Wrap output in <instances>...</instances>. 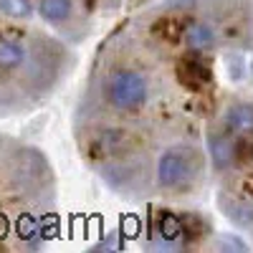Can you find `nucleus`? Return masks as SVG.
<instances>
[{"instance_id": "423d86ee", "label": "nucleus", "mask_w": 253, "mask_h": 253, "mask_svg": "<svg viewBox=\"0 0 253 253\" xmlns=\"http://www.w3.org/2000/svg\"><path fill=\"white\" fill-rule=\"evenodd\" d=\"M155 228H157V236H160V241H162L165 246L180 243V238L185 236V230H187V225L182 223V218H180V215H172V213H162V215L157 218Z\"/></svg>"}, {"instance_id": "39448f33", "label": "nucleus", "mask_w": 253, "mask_h": 253, "mask_svg": "<svg viewBox=\"0 0 253 253\" xmlns=\"http://www.w3.org/2000/svg\"><path fill=\"white\" fill-rule=\"evenodd\" d=\"M225 126L233 134H246L253 132V104L238 101L225 112Z\"/></svg>"}, {"instance_id": "7ed1b4c3", "label": "nucleus", "mask_w": 253, "mask_h": 253, "mask_svg": "<svg viewBox=\"0 0 253 253\" xmlns=\"http://www.w3.org/2000/svg\"><path fill=\"white\" fill-rule=\"evenodd\" d=\"M126 139H129V137H126V132L107 126V129L94 132V137L89 139V152L94 157H112V155H117V152L124 150Z\"/></svg>"}, {"instance_id": "6e6552de", "label": "nucleus", "mask_w": 253, "mask_h": 253, "mask_svg": "<svg viewBox=\"0 0 253 253\" xmlns=\"http://www.w3.org/2000/svg\"><path fill=\"white\" fill-rule=\"evenodd\" d=\"M26 61V48L20 41L8 38V36H0V69L3 71H13L18 69L20 63Z\"/></svg>"}, {"instance_id": "f03ea898", "label": "nucleus", "mask_w": 253, "mask_h": 253, "mask_svg": "<svg viewBox=\"0 0 253 253\" xmlns=\"http://www.w3.org/2000/svg\"><path fill=\"white\" fill-rule=\"evenodd\" d=\"M195 172V157L182 147H170L157 160V182L165 190L187 187Z\"/></svg>"}, {"instance_id": "1a4fd4ad", "label": "nucleus", "mask_w": 253, "mask_h": 253, "mask_svg": "<svg viewBox=\"0 0 253 253\" xmlns=\"http://www.w3.org/2000/svg\"><path fill=\"white\" fill-rule=\"evenodd\" d=\"M185 43L193 51H208L215 46V33L205 23H190L185 28Z\"/></svg>"}, {"instance_id": "0eeeda50", "label": "nucleus", "mask_w": 253, "mask_h": 253, "mask_svg": "<svg viewBox=\"0 0 253 253\" xmlns=\"http://www.w3.org/2000/svg\"><path fill=\"white\" fill-rule=\"evenodd\" d=\"M38 13L46 23H66L74 15V0H38Z\"/></svg>"}, {"instance_id": "9d476101", "label": "nucleus", "mask_w": 253, "mask_h": 253, "mask_svg": "<svg viewBox=\"0 0 253 253\" xmlns=\"http://www.w3.org/2000/svg\"><path fill=\"white\" fill-rule=\"evenodd\" d=\"M33 3L31 0H0V13L8 15V18H15V20H26L33 15Z\"/></svg>"}, {"instance_id": "9b49d317", "label": "nucleus", "mask_w": 253, "mask_h": 253, "mask_svg": "<svg viewBox=\"0 0 253 253\" xmlns=\"http://www.w3.org/2000/svg\"><path fill=\"white\" fill-rule=\"evenodd\" d=\"M223 205H225V203H223ZM223 210H225V215H228V218H233L238 225H253V205H251V203H241V200H236V203L225 205Z\"/></svg>"}, {"instance_id": "20e7f679", "label": "nucleus", "mask_w": 253, "mask_h": 253, "mask_svg": "<svg viewBox=\"0 0 253 253\" xmlns=\"http://www.w3.org/2000/svg\"><path fill=\"white\" fill-rule=\"evenodd\" d=\"M208 155L218 170H228L236 162V139L228 132H210L208 134Z\"/></svg>"}, {"instance_id": "4468645a", "label": "nucleus", "mask_w": 253, "mask_h": 253, "mask_svg": "<svg viewBox=\"0 0 253 253\" xmlns=\"http://www.w3.org/2000/svg\"><path fill=\"white\" fill-rule=\"evenodd\" d=\"M251 71H253V63H251Z\"/></svg>"}, {"instance_id": "f8f14e48", "label": "nucleus", "mask_w": 253, "mask_h": 253, "mask_svg": "<svg viewBox=\"0 0 253 253\" xmlns=\"http://www.w3.org/2000/svg\"><path fill=\"white\" fill-rule=\"evenodd\" d=\"M18 236L23 238L26 243H38L41 241V223L36 220V218H20V223H18Z\"/></svg>"}, {"instance_id": "f257e3e1", "label": "nucleus", "mask_w": 253, "mask_h": 253, "mask_svg": "<svg viewBox=\"0 0 253 253\" xmlns=\"http://www.w3.org/2000/svg\"><path fill=\"white\" fill-rule=\"evenodd\" d=\"M104 91H107V99L112 107H117L122 112H132V109H139L147 101L150 86H147V79L142 74L122 69L107 79V89Z\"/></svg>"}, {"instance_id": "ddd939ff", "label": "nucleus", "mask_w": 253, "mask_h": 253, "mask_svg": "<svg viewBox=\"0 0 253 253\" xmlns=\"http://www.w3.org/2000/svg\"><path fill=\"white\" fill-rule=\"evenodd\" d=\"M218 251H238V253H243V251H248V243L241 241L238 236H220L218 238Z\"/></svg>"}]
</instances>
